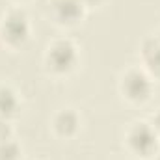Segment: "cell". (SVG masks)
<instances>
[{
	"instance_id": "1",
	"label": "cell",
	"mask_w": 160,
	"mask_h": 160,
	"mask_svg": "<svg viewBox=\"0 0 160 160\" xmlns=\"http://www.w3.org/2000/svg\"><path fill=\"white\" fill-rule=\"evenodd\" d=\"M80 63V50L71 38H54L43 52V67L52 77H67Z\"/></svg>"
},
{
	"instance_id": "2",
	"label": "cell",
	"mask_w": 160,
	"mask_h": 160,
	"mask_svg": "<svg viewBox=\"0 0 160 160\" xmlns=\"http://www.w3.org/2000/svg\"><path fill=\"white\" fill-rule=\"evenodd\" d=\"M123 145L134 158L151 160L160 151V138L149 121L136 119L125 128Z\"/></svg>"
},
{
	"instance_id": "3",
	"label": "cell",
	"mask_w": 160,
	"mask_h": 160,
	"mask_svg": "<svg viewBox=\"0 0 160 160\" xmlns=\"http://www.w3.org/2000/svg\"><path fill=\"white\" fill-rule=\"evenodd\" d=\"M118 89L127 102L145 104L151 101V97L155 93V78L142 65H132L121 73Z\"/></svg>"
},
{
	"instance_id": "4",
	"label": "cell",
	"mask_w": 160,
	"mask_h": 160,
	"mask_svg": "<svg viewBox=\"0 0 160 160\" xmlns=\"http://www.w3.org/2000/svg\"><path fill=\"white\" fill-rule=\"evenodd\" d=\"M32 36V22L22 8H9L0 15V43L11 50L22 48Z\"/></svg>"
},
{
	"instance_id": "5",
	"label": "cell",
	"mask_w": 160,
	"mask_h": 160,
	"mask_svg": "<svg viewBox=\"0 0 160 160\" xmlns=\"http://www.w3.org/2000/svg\"><path fill=\"white\" fill-rule=\"evenodd\" d=\"M88 8L82 0H50L48 2V17L54 24L62 28L77 26L84 21Z\"/></svg>"
},
{
	"instance_id": "6",
	"label": "cell",
	"mask_w": 160,
	"mask_h": 160,
	"mask_svg": "<svg viewBox=\"0 0 160 160\" xmlns=\"http://www.w3.org/2000/svg\"><path fill=\"white\" fill-rule=\"evenodd\" d=\"M82 127V118L75 108H60L52 119H50V128L56 138L60 140H71L80 132Z\"/></svg>"
},
{
	"instance_id": "7",
	"label": "cell",
	"mask_w": 160,
	"mask_h": 160,
	"mask_svg": "<svg viewBox=\"0 0 160 160\" xmlns=\"http://www.w3.org/2000/svg\"><path fill=\"white\" fill-rule=\"evenodd\" d=\"M140 65L153 77L160 78V39L157 36H147L140 45Z\"/></svg>"
},
{
	"instance_id": "8",
	"label": "cell",
	"mask_w": 160,
	"mask_h": 160,
	"mask_svg": "<svg viewBox=\"0 0 160 160\" xmlns=\"http://www.w3.org/2000/svg\"><path fill=\"white\" fill-rule=\"evenodd\" d=\"M21 106H22V101L19 91L8 82H0V118L13 119L21 112Z\"/></svg>"
},
{
	"instance_id": "9",
	"label": "cell",
	"mask_w": 160,
	"mask_h": 160,
	"mask_svg": "<svg viewBox=\"0 0 160 160\" xmlns=\"http://www.w3.org/2000/svg\"><path fill=\"white\" fill-rule=\"evenodd\" d=\"M0 160H22V147L15 138L0 143Z\"/></svg>"
},
{
	"instance_id": "10",
	"label": "cell",
	"mask_w": 160,
	"mask_h": 160,
	"mask_svg": "<svg viewBox=\"0 0 160 160\" xmlns=\"http://www.w3.org/2000/svg\"><path fill=\"white\" fill-rule=\"evenodd\" d=\"M15 138V130H13V123L11 119H2L0 118V143L13 140Z\"/></svg>"
},
{
	"instance_id": "11",
	"label": "cell",
	"mask_w": 160,
	"mask_h": 160,
	"mask_svg": "<svg viewBox=\"0 0 160 160\" xmlns=\"http://www.w3.org/2000/svg\"><path fill=\"white\" fill-rule=\"evenodd\" d=\"M147 121L151 123V127L155 128V132L158 134V138H160V108H158V110H157V112H155V114H153V116H151Z\"/></svg>"
},
{
	"instance_id": "12",
	"label": "cell",
	"mask_w": 160,
	"mask_h": 160,
	"mask_svg": "<svg viewBox=\"0 0 160 160\" xmlns=\"http://www.w3.org/2000/svg\"><path fill=\"white\" fill-rule=\"evenodd\" d=\"M82 2H84V6L89 9V8H97V6H101L104 0H82Z\"/></svg>"
},
{
	"instance_id": "13",
	"label": "cell",
	"mask_w": 160,
	"mask_h": 160,
	"mask_svg": "<svg viewBox=\"0 0 160 160\" xmlns=\"http://www.w3.org/2000/svg\"><path fill=\"white\" fill-rule=\"evenodd\" d=\"M151 160H160V151H158V153H157V155H155V157H153Z\"/></svg>"
},
{
	"instance_id": "14",
	"label": "cell",
	"mask_w": 160,
	"mask_h": 160,
	"mask_svg": "<svg viewBox=\"0 0 160 160\" xmlns=\"http://www.w3.org/2000/svg\"><path fill=\"white\" fill-rule=\"evenodd\" d=\"M13 2H17V4H22V2H26V0H13Z\"/></svg>"
},
{
	"instance_id": "15",
	"label": "cell",
	"mask_w": 160,
	"mask_h": 160,
	"mask_svg": "<svg viewBox=\"0 0 160 160\" xmlns=\"http://www.w3.org/2000/svg\"><path fill=\"white\" fill-rule=\"evenodd\" d=\"M157 38H158V39H160V30H158V34H157Z\"/></svg>"
}]
</instances>
